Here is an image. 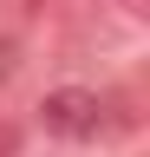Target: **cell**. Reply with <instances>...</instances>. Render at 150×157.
Returning a JSON list of instances; mask_svg holds the SVG:
<instances>
[{"instance_id": "cell-3", "label": "cell", "mask_w": 150, "mask_h": 157, "mask_svg": "<svg viewBox=\"0 0 150 157\" xmlns=\"http://www.w3.org/2000/svg\"><path fill=\"white\" fill-rule=\"evenodd\" d=\"M13 151H20V131H13V124H0V157H13Z\"/></svg>"}, {"instance_id": "cell-1", "label": "cell", "mask_w": 150, "mask_h": 157, "mask_svg": "<svg viewBox=\"0 0 150 157\" xmlns=\"http://www.w3.org/2000/svg\"><path fill=\"white\" fill-rule=\"evenodd\" d=\"M118 105H111L104 92H91V85H59V92H46L39 98V124L52 137H72V144H98V137L118 131V118H111Z\"/></svg>"}, {"instance_id": "cell-2", "label": "cell", "mask_w": 150, "mask_h": 157, "mask_svg": "<svg viewBox=\"0 0 150 157\" xmlns=\"http://www.w3.org/2000/svg\"><path fill=\"white\" fill-rule=\"evenodd\" d=\"M13 78H20V39L0 33V85H13Z\"/></svg>"}, {"instance_id": "cell-4", "label": "cell", "mask_w": 150, "mask_h": 157, "mask_svg": "<svg viewBox=\"0 0 150 157\" xmlns=\"http://www.w3.org/2000/svg\"><path fill=\"white\" fill-rule=\"evenodd\" d=\"M118 7H124L130 20H144V13H150V0H118Z\"/></svg>"}]
</instances>
